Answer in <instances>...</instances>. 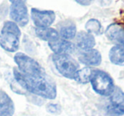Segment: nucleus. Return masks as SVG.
<instances>
[{
    "label": "nucleus",
    "mask_w": 124,
    "mask_h": 116,
    "mask_svg": "<svg viewBox=\"0 0 124 116\" xmlns=\"http://www.w3.org/2000/svg\"><path fill=\"white\" fill-rule=\"evenodd\" d=\"M47 111L52 114H59L61 111V107L58 104L50 103L47 106Z\"/></svg>",
    "instance_id": "19"
},
{
    "label": "nucleus",
    "mask_w": 124,
    "mask_h": 116,
    "mask_svg": "<svg viewBox=\"0 0 124 116\" xmlns=\"http://www.w3.org/2000/svg\"><path fill=\"white\" fill-rule=\"evenodd\" d=\"M85 29L87 30V32L90 34H99L101 31V25L95 19H91L88 20L85 25Z\"/></svg>",
    "instance_id": "18"
},
{
    "label": "nucleus",
    "mask_w": 124,
    "mask_h": 116,
    "mask_svg": "<svg viewBox=\"0 0 124 116\" xmlns=\"http://www.w3.org/2000/svg\"><path fill=\"white\" fill-rule=\"evenodd\" d=\"M52 62L57 71L69 79H74L78 70V64L69 54H55L52 55Z\"/></svg>",
    "instance_id": "4"
},
{
    "label": "nucleus",
    "mask_w": 124,
    "mask_h": 116,
    "mask_svg": "<svg viewBox=\"0 0 124 116\" xmlns=\"http://www.w3.org/2000/svg\"><path fill=\"white\" fill-rule=\"evenodd\" d=\"M109 111L115 116L124 115V92L118 87H115L110 95Z\"/></svg>",
    "instance_id": "8"
},
{
    "label": "nucleus",
    "mask_w": 124,
    "mask_h": 116,
    "mask_svg": "<svg viewBox=\"0 0 124 116\" xmlns=\"http://www.w3.org/2000/svg\"><path fill=\"white\" fill-rule=\"evenodd\" d=\"M90 82L93 90L101 96H110L115 88L113 79L103 70H93Z\"/></svg>",
    "instance_id": "3"
},
{
    "label": "nucleus",
    "mask_w": 124,
    "mask_h": 116,
    "mask_svg": "<svg viewBox=\"0 0 124 116\" xmlns=\"http://www.w3.org/2000/svg\"><path fill=\"white\" fill-rule=\"evenodd\" d=\"M21 31L17 24L13 21L4 22L0 32V46L5 51L16 52L20 47Z\"/></svg>",
    "instance_id": "2"
},
{
    "label": "nucleus",
    "mask_w": 124,
    "mask_h": 116,
    "mask_svg": "<svg viewBox=\"0 0 124 116\" xmlns=\"http://www.w3.org/2000/svg\"><path fill=\"white\" fill-rule=\"evenodd\" d=\"M78 60L82 64L89 66H96L101 63V54L96 49L82 51L78 56Z\"/></svg>",
    "instance_id": "10"
},
{
    "label": "nucleus",
    "mask_w": 124,
    "mask_h": 116,
    "mask_svg": "<svg viewBox=\"0 0 124 116\" xmlns=\"http://www.w3.org/2000/svg\"><path fill=\"white\" fill-rule=\"evenodd\" d=\"M92 70L90 67H85L81 70H78L76 73V75L74 77V80L78 81V83L86 84L90 82V76H91Z\"/></svg>",
    "instance_id": "17"
},
{
    "label": "nucleus",
    "mask_w": 124,
    "mask_h": 116,
    "mask_svg": "<svg viewBox=\"0 0 124 116\" xmlns=\"http://www.w3.org/2000/svg\"><path fill=\"white\" fill-rule=\"evenodd\" d=\"M15 114V104L9 96L3 90H0V116H13Z\"/></svg>",
    "instance_id": "13"
},
{
    "label": "nucleus",
    "mask_w": 124,
    "mask_h": 116,
    "mask_svg": "<svg viewBox=\"0 0 124 116\" xmlns=\"http://www.w3.org/2000/svg\"><path fill=\"white\" fill-rule=\"evenodd\" d=\"M10 18L18 26H25L29 22V15L25 2L12 3L10 7Z\"/></svg>",
    "instance_id": "6"
},
{
    "label": "nucleus",
    "mask_w": 124,
    "mask_h": 116,
    "mask_svg": "<svg viewBox=\"0 0 124 116\" xmlns=\"http://www.w3.org/2000/svg\"><path fill=\"white\" fill-rule=\"evenodd\" d=\"M36 34L41 40H44L48 43L53 42L59 38V34L55 29L51 27L36 28Z\"/></svg>",
    "instance_id": "14"
},
{
    "label": "nucleus",
    "mask_w": 124,
    "mask_h": 116,
    "mask_svg": "<svg viewBox=\"0 0 124 116\" xmlns=\"http://www.w3.org/2000/svg\"><path fill=\"white\" fill-rule=\"evenodd\" d=\"M31 18L34 25L37 28H45L54 22L56 15L52 10H40L38 9H31Z\"/></svg>",
    "instance_id": "7"
},
{
    "label": "nucleus",
    "mask_w": 124,
    "mask_h": 116,
    "mask_svg": "<svg viewBox=\"0 0 124 116\" xmlns=\"http://www.w3.org/2000/svg\"><path fill=\"white\" fill-rule=\"evenodd\" d=\"M11 3H16V2H25V0H9Z\"/></svg>",
    "instance_id": "21"
},
{
    "label": "nucleus",
    "mask_w": 124,
    "mask_h": 116,
    "mask_svg": "<svg viewBox=\"0 0 124 116\" xmlns=\"http://www.w3.org/2000/svg\"><path fill=\"white\" fill-rule=\"evenodd\" d=\"M76 46L82 51L93 48L95 45V40L93 35L85 31H80L75 36Z\"/></svg>",
    "instance_id": "12"
},
{
    "label": "nucleus",
    "mask_w": 124,
    "mask_h": 116,
    "mask_svg": "<svg viewBox=\"0 0 124 116\" xmlns=\"http://www.w3.org/2000/svg\"><path fill=\"white\" fill-rule=\"evenodd\" d=\"M109 59L116 65H124V47L116 45L109 52Z\"/></svg>",
    "instance_id": "15"
},
{
    "label": "nucleus",
    "mask_w": 124,
    "mask_h": 116,
    "mask_svg": "<svg viewBox=\"0 0 124 116\" xmlns=\"http://www.w3.org/2000/svg\"><path fill=\"white\" fill-rule=\"evenodd\" d=\"M106 36L110 41L124 47V29L121 25L116 23L109 25L106 30Z\"/></svg>",
    "instance_id": "9"
},
{
    "label": "nucleus",
    "mask_w": 124,
    "mask_h": 116,
    "mask_svg": "<svg viewBox=\"0 0 124 116\" xmlns=\"http://www.w3.org/2000/svg\"><path fill=\"white\" fill-rule=\"evenodd\" d=\"M75 1L81 5H90L93 0H75Z\"/></svg>",
    "instance_id": "20"
},
{
    "label": "nucleus",
    "mask_w": 124,
    "mask_h": 116,
    "mask_svg": "<svg viewBox=\"0 0 124 116\" xmlns=\"http://www.w3.org/2000/svg\"><path fill=\"white\" fill-rule=\"evenodd\" d=\"M14 76L16 81L28 92L46 99H54L57 97L56 84L46 74L41 75H27L18 69H14Z\"/></svg>",
    "instance_id": "1"
},
{
    "label": "nucleus",
    "mask_w": 124,
    "mask_h": 116,
    "mask_svg": "<svg viewBox=\"0 0 124 116\" xmlns=\"http://www.w3.org/2000/svg\"><path fill=\"white\" fill-rule=\"evenodd\" d=\"M15 62L18 66V70L24 75H41L46 74L44 69L34 59L23 53H18L15 55Z\"/></svg>",
    "instance_id": "5"
},
{
    "label": "nucleus",
    "mask_w": 124,
    "mask_h": 116,
    "mask_svg": "<svg viewBox=\"0 0 124 116\" xmlns=\"http://www.w3.org/2000/svg\"><path fill=\"white\" fill-rule=\"evenodd\" d=\"M59 36L64 40H71L75 37L77 34L76 26L74 24H66L60 27L59 30Z\"/></svg>",
    "instance_id": "16"
},
{
    "label": "nucleus",
    "mask_w": 124,
    "mask_h": 116,
    "mask_svg": "<svg viewBox=\"0 0 124 116\" xmlns=\"http://www.w3.org/2000/svg\"><path fill=\"white\" fill-rule=\"evenodd\" d=\"M48 45L55 54H69L74 50V44L62 38H58L55 41L48 43Z\"/></svg>",
    "instance_id": "11"
}]
</instances>
